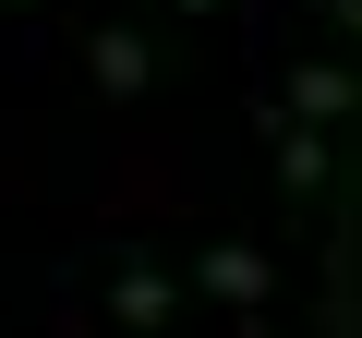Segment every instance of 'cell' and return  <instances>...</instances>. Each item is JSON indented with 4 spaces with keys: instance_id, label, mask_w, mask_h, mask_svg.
<instances>
[{
    "instance_id": "cell-1",
    "label": "cell",
    "mask_w": 362,
    "mask_h": 338,
    "mask_svg": "<svg viewBox=\"0 0 362 338\" xmlns=\"http://www.w3.org/2000/svg\"><path fill=\"white\" fill-rule=\"evenodd\" d=\"M194 290H206V302H230V314H254V302H266V254H254V242H206Z\"/></svg>"
},
{
    "instance_id": "cell-2",
    "label": "cell",
    "mask_w": 362,
    "mask_h": 338,
    "mask_svg": "<svg viewBox=\"0 0 362 338\" xmlns=\"http://www.w3.org/2000/svg\"><path fill=\"white\" fill-rule=\"evenodd\" d=\"M169 302H181V290H169L157 266H121V278H109V326H133V338H157V326H169Z\"/></svg>"
},
{
    "instance_id": "cell-3",
    "label": "cell",
    "mask_w": 362,
    "mask_h": 338,
    "mask_svg": "<svg viewBox=\"0 0 362 338\" xmlns=\"http://www.w3.org/2000/svg\"><path fill=\"white\" fill-rule=\"evenodd\" d=\"M85 73H97V85H109V97H145V73H157V49H145V37H121V25H109V37H97V49H85Z\"/></svg>"
},
{
    "instance_id": "cell-4",
    "label": "cell",
    "mask_w": 362,
    "mask_h": 338,
    "mask_svg": "<svg viewBox=\"0 0 362 338\" xmlns=\"http://www.w3.org/2000/svg\"><path fill=\"white\" fill-rule=\"evenodd\" d=\"M290 109H302L314 133H326V121H350V73H338V61H302V73H290Z\"/></svg>"
},
{
    "instance_id": "cell-5",
    "label": "cell",
    "mask_w": 362,
    "mask_h": 338,
    "mask_svg": "<svg viewBox=\"0 0 362 338\" xmlns=\"http://www.w3.org/2000/svg\"><path fill=\"white\" fill-rule=\"evenodd\" d=\"M278 182H290V194L326 182V133H290V145H278Z\"/></svg>"
},
{
    "instance_id": "cell-6",
    "label": "cell",
    "mask_w": 362,
    "mask_h": 338,
    "mask_svg": "<svg viewBox=\"0 0 362 338\" xmlns=\"http://www.w3.org/2000/svg\"><path fill=\"white\" fill-rule=\"evenodd\" d=\"M181 13H218V0H181Z\"/></svg>"
}]
</instances>
